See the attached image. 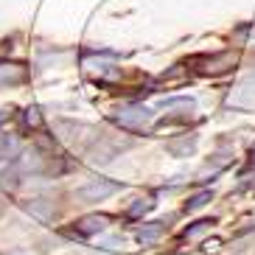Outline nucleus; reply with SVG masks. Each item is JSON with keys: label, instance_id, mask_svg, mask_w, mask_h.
<instances>
[{"label": "nucleus", "instance_id": "obj_1", "mask_svg": "<svg viewBox=\"0 0 255 255\" xmlns=\"http://www.w3.org/2000/svg\"><path fill=\"white\" fill-rule=\"evenodd\" d=\"M127 146H132V143H129V140H118V137H110V135H104V132H98L96 140L87 146V157H90V163H96V165H107V163H113V160L118 157V151L127 149Z\"/></svg>", "mask_w": 255, "mask_h": 255}, {"label": "nucleus", "instance_id": "obj_2", "mask_svg": "<svg viewBox=\"0 0 255 255\" xmlns=\"http://www.w3.org/2000/svg\"><path fill=\"white\" fill-rule=\"evenodd\" d=\"M151 118H154V113H151L146 104H124V107H118V110L113 113L115 124H118L121 129H132V132L149 127Z\"/></svg>", "mask_w": 255, "mask_h": 255}, {"label": "nucleus", "instance_id": "obj_3", "mask_svg": "<svg viewBox=\"0 0 255 255\" xmlns=\"http://www.w3.org/2000/svg\"><path fill=\"white\" fill-rule=\"evenodd\" d=\"M196 65H199V73L205 76H222L227 70H233L239 65V51H216V53H208V56H196Z\"/></svg>", "mask_w": 255, "mask_h": 255}, {"label": "nucleus", "instance_id": "obj_4", "mask_svg": "<svg viewBox=\"0 0 255 255\" xmlns=\"http://www.w3.org/2000/svg\"><path fill=\"white\" fill-rule=\"evenodd\" d=\"M53 129L59 132V137L65 143H70V146H82L84 151H87V146L96 140V129L87 127V124H76V121H56Z\"/></svg>", "mask_w": 255, "mask_h": 255}, {"label": "nucleus", "instance_id": "obj_5", "mask_svg": "<svg viewBox=\"0 0 255 255\" xmlns=\"http://www.w3.org/2000/svg\"><path fill=\"white\" fill-rule=\"evenodd\" d=\"M115 191H121V182H113V180H93L87 185L76 188L73 199L82 205H93V202H101L107 196H113Z\"/></svg>", "mask_w": 255, "mask_h": 255}, {"label": "nucleus", "instance_id": "obj_6", "mask_svg": "<svg viewBox=\"0 0 255 255\" xmlns=\"http://www.w3.org/2000/svg\"><path fill=\"white\" fill-rule=\"evenodd\" d=\"M28 82V68L23 62H0V90L6 87H20Z\"/></svg>", "mask_w": 255, "mask_h": 255}, {"label": "nucleus", "instance_id": "obj_7", "mask_svg": "<svg viewBox=\"0 0 255 255\" xmlns=\"http://www.w3.org/2000/svg\"><path fill=\"white\" fill-rule=\"evenodd\" d=\"M113 219L107 216V213H90V216H82L79 222H73V230L79 236H98V233H104L110 227Z\"/></svg>", "mask_w": 255, "mask_h": 255}, {"label": "nucleus", "instance_id": "obj_8", "mask_svg": "<svg viewBox=\"0 0 255 255\" xmlns=\"http://www.w3.org/2000/svg\"><path fill=\"white\" fill-rule=\"evenodd\" d=\"M23 208L28 210L34 219H39V222H51L53 216H56V202H53L51 196H31V199H25Z\"/></svg>", "mask_w": 255, "mask_h": 255}, {"label": "nucleus", "instance_id": "obj_9", "mask_svg": "<svg viewBox=\"0 0 255 255\" xmlns=\"http://www.w3.org/2000/svg\"><path fill=\"white\" fill-rule=\"evenodd\" d=\"M196 143H199L196 135H185V137H177V140H168L165 143V151H168L171 157H188V154L196 151Z\"/></svg>", "mask_w": 255, "mask_h": 255}, {"label": "nucleus", "instance_id": "obj_10", "mask_svg": "<svg viewBox=\"0 0 255 255\" xmlns=\"http://www.w3.org/2000/svg\"><path fill=\"white\" fill-rule=\"evenodd\" d=\"M165 230H168L165 222H149V225H143L140 230H137V241H140L143 247H149V244H154V241L163 239Z\"/></svg>", "mask_w": 255, "mask_h": 255}, {"label": "nucleus", "instance_id": "obj_11", "mask_svg": "<svg viewBox=\"0 0 255 255\" xmlns=\"http://www.w3.org/2000/svg\"><path fill=\"white\" fill-rule=\"evenodd\" d=\"M236 104H241V107H255V73L250 76L247 82L239 84V90H236Z\"/></svg>", "mask_w": 255, "mask_h": 255}, {"label": "nucleus", "instance_id": "obj_12", "mask_svg": "<svg viewBox=\"0 0 255 255\" xmlns=\"http://www.w3.org/2000/svg\"><path fill=\"white\" fill-rule=\"evenodd\" d=\"M20 171H23L20 163H11L8 168H3L0 171V188L3 191H17L20 188Z\"/></svg>", "mask_w": 255, "mask_h": 255}, {"label": "nucleus", "instance_id": "obj_13", "mask_svg": "<svg viewBox=\"0 0 255 255\" xmlns=\"http://www.w3.org/2000/svg\"><path fill=\"white\" fill-rule=\"evenodd\" d=\"M210 227H213V219H199V222H194V225H188L185 230H182V241L202 239L205 233H210Z\"/></svg>", "mask_w": 255, "mask_h": 255}, {"label": "nucleus", "instance_id": "obj_14", "mask_svg": "<svg viewBox=\"0 0 255 255\" xmlns=\"http://www.w3.org/2000/svg\"><path fill=\"white\" fill-rule=\"evenodd\" d=\"M151 208H154L151 199H135V205H129V208H127V216L129 219H140L143 213H149Z\"/></svg>", "mask_w": 255, "mask_h": 255}, {"label": "nucleus", "instance_id": "obj_15", "mask_svg": "<svg viewBox=\"0 0 255 255\" xmlns=\"http://www.w3.org/2000/svg\"><path fill=\"white\" fill-rule=\"evenodd\" d=\"M23 121H25V127H28V129H39V127H42V113H39V107H28L25 115H23Z\"/></svg>", "mask_w": 255, "mask_h": 255}, {"label": "nucleus", "instance_id": "obj_16", "mask_svg": "<svg viewBox=\"0 0 255 255\" xmlns=\"http://www.w3.org/2000/svg\"><path fill=\"white\" fill-rule=\"evenodd\" d=\"M210 199H213V194H210V191H202V194H196V196H191V199H188L185 210H199V208H205Z\"/></svg>", "mask_w": 255, "mask_h": 255}, {"label": "nucleus", "instance_id": "obj_17", "mask_svg": "<svg viewBox=\"0 0 255 255\" xmlns=\"http://www.w3.org/2000/svg\"><path fill=\"white\" fill-rule=\"evenodd\" d=\"M17 151V140L14 137H8V135H0V157H11V154H14Z\"/></svg>", "mask_w": 255, "mask_h": 255}, {"label": "nucleus", "instance_id": "obj_18", "mask_svg": "<svg viewBox=\"0 0 255 255\" xmlns=\"http://www.w3.org/2000/svg\"><path fill=\"white\" fill-rule=\"evenodd\" d=\"M98 247L101 250H121L124 247V239H121V236H107V239L98 241Z\"/></svg>", "mask_w": 255, "mask_h": 255}, {"label": "nucleus", "instance_id": "obj_19", "mask_svg": "<svg viewBox=\"0 0 255 255\" xmlns=\"http://www.w3.org/2000/svg\"><path fill=\"white\" fill-rule=\"evenodd\" d=\"M11 118H14V110H8V107H6V110H0V127H3V124H8Z\"/></svg>", "mask_w": 255, "mask_h": 255}, {"label": "nucleus", "instance_id": "obj_20", "mask_svg": "<svg viewBox=\"0 0 255 255\" xmlns=\"http://www.w3.org/2000/svg\"><path fill=\"white\" fill-rule=\"evenodd\" d=\"M3 213H6V202H3V199H0V216H3Z\"/></svg>", "mask_w": 255, "mask_h": 255}, {"label": "nucleus", "instance_id": "obj_21", "mask_svg": "<svg viewBox=\"0 0 255 255\" xmlns=\"http://www.w3.org/2000/svg\"><path fill=\"white\" fill-rule=\"evenodd\" d=\"M253 163H255V146H253Z\"/></svg>", "mask_w": 255, "mask_h": 255}, {"label": "nucleus", "instance_id": "obj_22", "mask_svg": "<svg viewBox=\"0 0 255 255\" xmlns=\"http://www.w3.org/2000/svg\"><path fill=\"white\" fill-rule=\"evenodd\" d=\"M253 191H255V185H253Z\"/></svg>", "mask_w": 255, "mask_h": 255}]
</instances>
